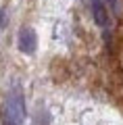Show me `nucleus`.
Listing matches in <instances>:
<instances>
[{
	"label": "nucleus",
	"instance_id": "obj_2",
	"mask_svg": "<svg viewBox=\"0 0 123 125\" xmlns=\"http://www.w3.org/2000/svg\"><path fill=\"white\" fill-rule=\"evenodd\" d=\"M35 46H38V40H35V31L31 27H23L19 31V50L25 54H34Z\"/></svg>",
	"mask_w": 123,
	"mask_h": 125
},
{
	"label": "nucleus",
	"instance_id": "obj_3",
	"mask_svg": "<svg viewBox=\"0 0 123 125\" xmlns=\"http://www.w3.org/2000/svg\"><path fill=\"white\" fill-rule=\"evenodd\" d=\"M90 9H92V17H94V21H96V25L104 27L106 23H109V13H106L102 0H90Z\"/></svg>",
	"mask_w": 123,
	"mask_h": 125
},
{
	"label": "nucleus",
	"instance_id": "obj_1",
	"mask_svg": "<svg viewBox=\"0 0 123 125\" xmlns=\"http://www.w3.org/2000/svg\"><path fill=\"white\" fill-rule=\"evenodd\" d=\"M23 98L21 94H13L6 98V102L0 108V117H2V123L4 125H23Z\"/></svg>",
	"mask_w": 123,
	"mask_h": 125
}]
</instances>
